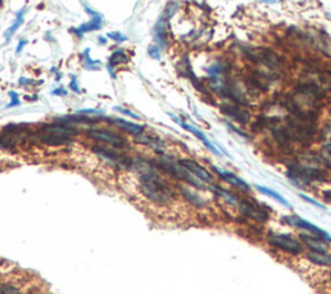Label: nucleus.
Returning a JSON list of instances; mask_svg holds the SVG:
<instances>
[{
  "instance_id": "40",
  "label": "nucleus",
  "mask_w": 331,
  "mask_h": 294,
  "mask_svg": "<svg viewBox=\"0 0 331 294\" xmlns=\"http://www.w3.org/2000/svg\"><path fill=\"white\" fill-rule=\"evenodd\" d=\"M329 281H330V284H331V271H330V274H329Z\"/></svg>"
},
{
  "instance_id": "38",
  "label": "nucleus",
  "mask_w": 331,
  "mask_h": 294,
  "mask_svg": "<svg viewBox=\"0 0 331 294\" xmlns=\"http://www.w3.org/2000/svg\"><path fill=\"white\" fill-rule=\"evenodd\" d=\"M324 197L326 200H329V201H331V191L324 192Z\"/></svg>"
},
{
  "instance_id": "34",
  "label": "nucleus",
  "mask_w": 331,
  "mask_h": 294,
  "mask_svg": "<svg viewBox=\"0 0 331 294\" xmlns=\"http://www.w3.org/2000/svg\"><path fill=\"white\" fill-rule=\"evenodd\" d=\"M70 88L73 89L74 92H76V93H79V92H80L79 86H78V84H76L75 76H73V79H71V82H70Z\"/></svg>"
},
{
  "instance_id": "9",
  "label": "nucleus",
  "mask_w": 331,
  "mask_h": 294,
  "mask_svg": "<svg viewBox=\"0 0 331 294\" xmlns=\"http://www.w3.org/2000/svg\"><path fill=\"white\" fill-rule=\"evenodd\" d=\"M300 240L301 242L307 246L308 249H311V251H318V253H328L330 245H329L328 240H325L322 237H318V236L313 235H307V233H300Z\"/></svg>"
},
{
  "instance_id": "14",
  "label": "nucleus",
  "mask_w": 331,
  "mask_h": 294,
  "mask_svg": "<svg viewBox=\"0 0 331 294\" xmlns=\"http://www.w3.org/2000/svg\"><path fill=\"white\" fill-rule=\"evenodd\" d=\"M221 112L228 116L229 118L234 119L237 122L246 123L250 119V114H248L246 110L241 109L239 106L237 105H224L221 106Z\"/></svg>"
},
{
  "instance_id": "3",
  "label": "nucleus",
  "mask_w": 331,
  "mask_h": 294,
  "mask_svg": "<svg viewBox=\"0 0 331 294\" xmlns=\"http://www.w3.org/2000/svg\"><path fill=\"white\" fill-rule=\"evenodd\" d=\"M269 245L278 250L285 251L287 254L299 255L303 253V245L298 238H295L290 233H278V232H269L268 233Z\"/></svg>"
},
{
  "instance_id": "11",
  "label": "nucleus",
  "mask_w": 331,
  "mask_h": 294,
  "mask_svg": "<svg viewBox=\"0 0 331 294\" xmlns=\"http://www.w3.org/2000/svg\"><path fill=\"white\" fill-rule=\"evenodd\" d=\"M212 169H214V171H215L222 180H225L226 183L232 184L233 187H237V188L243 189V191H250V185H248V183H246L245 180H242L241 178L234 175L233 172L226 171V170H221L220 167H218V166H212Z\"/></svg>"
},
{
  "instance_id": "18",
  "label": "nucleus",
  "mask_w": 331,
  "mask_h": 294,
  "mask_svg": "<svg viewBox=\"0 0 331 294\" xmlns=\"http://www.w3.org/2000/svg\"><path fill=\"white\" fill-rule=\"evenodd\" d=\"M38 140L42 142L43 144L47 146H65V144H69L71 142L70 138H65V136H58V135H52V134H42V135H38Z\"/></svg>"
},
{
  "instance_id": "12",
  "label": "nucleus",
  "mask_w": 331,
  "mask_h": 294,
  "mask_svg": "<svg viewBox=\"0 0 331 294\" xmlns=\"http://www.w3.org/2000/svg\"><path fill=\"white\" fill-rule=\"evenodd\" d=\"M180 163H181L186 170H189V171L192 172L196 178H198L199 180H203V182H212L211 174H210L205 167L198 165L196 161H192V159H182V161H180Z\"/></svg>"
},
{
  "instance_id": "4",
  "label": "nucleus",
  "mask_w": 331,
  "mask_h": 294,
  "mask_svg": "<svg viewBox=\"0 0 331 294\" xmlns=\"http://www.w3.org/2000/svg\"><path fill=\"white\" fill-rule=\"evenodd\" d=\"M283 220H285L288 225H292V227L300 228V229H304V231L309 232V235L318 236V237H322V238H325V240H328V241H331V236H329L328 232L324 231L322 228L317 227V225L313 224V223H311V221L300 218V217H298V215L285 217Z\"/></svg>"
},
{
  "instance_id": "24",
  "label": "nucleus",
  "mask_w": 331,
  "mask_h": 294,
  "mask_svg": "<svg viewBox=\"0 0 331 294\" xmlns=\"http://www.w3.org/2000/svg\"><path fill=\"white\" fill-rule=\"evenodd\" d=\"M181 192H182V196H184V197H185V199L188 200L190 204H193L194 206H198V208H202V206H205V204H206L205 200L201 199L197 193H193V192H190L186 188H181Z\"/></svg>"
},
{
  "instance_id": "31",
  "label": "nucleus",
  "mask_w": 331,
  "mask_h": 294,
  "mask_svg": "<svg viewBox=\"0 0 331 294\" xmlns=\"http://www.w3.org/2000/svg\"><path fill=\"white\" fill-rule=\"evenodd\" d=\"M114 109L118 110V112H120V113H123V114H126V116H128V117H132V118H135V119H140L139 114H135V113H132L129 109H124V108H122V106H114Z\"/></svg>"
},
{
  "instance_id": "33",
  "label": "nucleus",
  "mask_w": 331,
  "mask_h": 294,
  "mask_svg": "<svg viewBox=\"0 0 331 294\" xmlns=\"http://www.w3.org/2000/svg\"><path fill=\"white\" fill-rule=\"evenodd\" d=\"M324 139H325V144H328V146H331V125L328 126L326 129L324 130Z\"/></svg>"
},
{
  "instance_id": "27",
  "label": "nucleus",
  "mask_w": 331,
  "mask_h": 294,
  "mask_svg": "<svg viewBox=\"0 0 331 294\" xmlns=\"http://www.w3.org/2000/svg\"><path fill=\"white\" fill-rule=\"evenodd\" d=\"M8 95H9V97H10V100H12V101L8 104L7 108H14V106L20 105L21 101L18 100V95H17V92H14V91H9V92H8Z\"/></svg>"
},
{
  "instance_id": "10",
  "label": "nucleus",
  "mask_w": 331,
  "mask_h": 294,
  "mask_svg": "<svg viewBox=\"0 0 331 294\" xmlns=\"http://www.w3.org/2000/svg\"><path fill=\"white\" fill-rule=\"evenodd\" d=\"M168 116L171 117V118H172L176 123H179V125L181 126L182 129L188 130V131H190V133H192L193 135L197 136V138H198V139L201 140V142H202L206 147H207V149H210V150H211V152L214 153V154L220 155V152H219V150H218V148H216V147L214 146V144H212L211 142H210L209 138H207V136H206L205 134H203L202 131H201V130L196 129V127H194V126L186 125V123H184V122H182V121H180V119L177 118V117H176L175 114H171V113H168Z\"/></svg>"
},
{
  "instance_id": "22",
  "label": "nucleus",
  "mask_w": 331,
  "mask_h": 294,
  "mask_svg": "<svg viewBox=\"0 0 331 294\" xmlns=\"http://www.w3.org/2000/svg\"><path fill=\"white\" fill-rule=\"evenodd\" d=\"M136 142L141 143V144H146V146L153 147V148L156 149L158 153H162V152H161V149H159V147L165 146L162 140H159V139H157V138H153V136H149V135L136 136Z\"/></svg>"
},
{
  "instance_id": "32",
  "label": "nucleus",
  "mask_w": 331,
  "mask_h": 294,
  "mask_svg": "<svg viewBox=\"0 0 331 294\" xmlns=\"http://www.w3.org/2000/svg\"><path fill=\"white\" fill-rule=\"evenodd\" d=\"M79 114H93V116H101L104 114L103 110H97V109H80L78 110Z\"/></svg>"
},
{
  "instance_id": "20",
  "label": "nucleus",
  "mask_w": 331,
  "mask_h": 294,
  "mask_svg": "<svg viewBox=\"0 0 331 294\" xmlns=\"http://www.w3.org/2000/svg\"><path fill=\"white\" fill-rule=\"evenodd\" d=\"M210 189H211L214 193H216V195H219L220 197H222V199L225 200V202H228L229 205L239 206V202H241V201H239V200L237 199L234 195H233V193H230V192L220 188V187H218V185H211V187H210Z\"/></svg>"
},
{
  "instance_id": "39",
  "label": "nucleus",
  "mask_w": 331,
  "mask_h": 294,
  "mask_svg": "<svg viewBox=\"0 0 331 294\" xmlns=\"http://www.w3.org/2000/svg\"><path fill=\"white\" fill-rule=\"evenodd\" d=\"M99 42H100V43H101V44H105V42H106V40H105V38H104V37H100Z\"/></svg>"
},
{
  "instance_id": "5",
  "label": "nucleus",
  "mask_w": 331,
  "mask_h": 294,
  "mask_svg": "<svg viewBox=\"0 0 331 294\" xmlns=\"http://www.w3.org/2000/svg\"><path fill=\"white\" fill-rule=\"evenodd\" d=\"M88 136L95 140L104 142L106 144H109V146L115 147V148H124V147H127L126 140L123 139L122 136L111 133L109 130H90Z\"/></svg>"
},
{
  "instance_id": "1",
  "label": "nucleus",
  "mask_w": 331,
  "mask_h": 294,
  "mask_svg": "<svg viewBox=\"0 0 331 294\" xmlns=\"http://www.w3.org/2000/svg\"><path fill=\"white\" fill-rule=\"evenodd\" d=\"M140 188L146 199L157 205H167L175 197V192L154 170L140 175Z\"/></svg>"
},
{
  "instance_id": "29",
  "label": "nucleus",
  "mask_w": 331,
  "mask_h": 294,
  "mask_svg": "<svg viewBox=\"0 0 331 294\" xmlns=\"http://www.w3.org/2000/svg\"><path fill=\"white\" fill-rule=\"evenodd\" d=\"M148 53L150 55V57L156 60H161V48L158 46H150Z\"/></svg>"
},
{
  "instance_id": "7",
  "label": "nucleus",
  "mask_w": 331,
  "mask_h": 294,
  "mask_svg": "<svg viewBox=\"0 0 331 294\" xmlns=\"http://www.w3.org/2000/svg\"><path fill=\"white\" fill-rule=\"evenodd\" d=\"M92 150L95 153L101 157L104 161H106L108 163L113 166H126V165H131V162L129 159H127L126 157H123V155L118 154L116 152L111 150V149H106L103 148V147H93Z\"/></svg>"
},
{
  "instance_id": "37",
  "label": "nucleus",
  "mask_w": 331,
  "mask_h": 294,
  "mask_svg": "<svg viewBox=\"0 0 331 294\" xmlns=\"http://www.w3.org/2000/svg\"><path fill=\"white\" fill-rule=\"evenodd\" d=\"M108 70H109V73H110V75H111V78H114V79H115V74H114V72H113V67H111V65H109V64H108Z\"/></svg>"
},
{
  "instance_id": "21",
  "label": "nucleus",
  "mask_w": 331,
  "mask_h": 294,
  "mask_svg": "<svg viewBox=\"0 0 331 294\" xmlns=\"http://www.w3.org/2000/svg\"><path fill=\"white\" fill-rule=\"evenodd\" d=\"M256 189H258L260 193H263V195L269 196V197H272V199H275L276 201H278L279 204H282V205L286 206V208H291V205L288 204L287 200H286L285 197H282V196L279 195V193H277L276 191H273V189L267 188V187H263V185H256Z\"/></svg>"
},
{
  "instance_id": "36",
  "label": "nucleus",
  "mask_w": 331,
  "mask_h": 294,
  "mask_svg": "<svg viewBox=\"0 0 331 294\" xmlns=\"http://www.w3.org/2000/svg\"><path fill=\"white\" fill-rule=\"evenodd\" d=\"M26 44H27V40H25V39L20 40V43H18V46H17L16 53H20L21 51H22V48H23V47L26 46Z\"/></svg>"
},
{
  "instance_id": "41",
  "label": "nucleus",
  "mask_w": 331,
  "mask_h": 294,
  "mask_svg": "<svg viewBox=\"0 0 331 294\" xmlns=\"http://www.w3.org/2000/svg\"><path fill=\"white\" fill-rule=\"evenodd\" d=\"M23 294H30V293H23Z\"/></svg>"
},
{
  "instance_id": "26",
  "label": "nucleus",
  "mask_w": 331,
  "mask_h": 294,
  "mask_svg": "<svg viewBox=\"0 0 331 294\" xmlns=\"http://www.w3.org/2000/svg\"><path fill=\"white\" fill-rule=\"evenodd\" d=\"M18 289L13 285L0 284V294H17Z\"/></svg>"
},
{
  "instance_id": "35",
  "label": "nucleus",
  "mask_w": 331,
  "mask_h": 294,
  "mask_svg": "<svg viewBox=\"0 0 331 294\" xmlns=\"http://www.w3.org/2000/svg\"><path fill=\"white\" fill-rule=\"evenodd\" d=\"M52 95L65 96V95H67V91L63 88H57V89H55V91H52Z\"/></svg>"
},
{
  "instance_id": "8",
  "label": "nucleus",
  "mask_w": 331,
  "mask_h": 294,
  "mask_svg": "<svg viewBox=\"0 0 331 294\" xmlns=\"http://www.w3.org/2000/svg\"><path fill=\"white\" fill-rule=\"evenodd\" d=\"M22 131L23 130H21V126L9 125L4 127V135L0 136V147L7 149L16 147L17 142L21 139Z\"/></svg>"
},
{
  "instance_id": "6",
  "label": "nucleus",
  "mask_w": 331,
  "mask_h": 294,
  "mask_svg": "<svg viewBox=\"0 0 331 294\" xmlns=\"http://www.w3.org/2000/svg\"><path fill=\"white\" fill-rule=\"evenodd\" d=\"M239 212L250 219H254L259 223H265L269 219V213L264 210L263 208L250 201H241L239 202Z\"/></svg>"
},
{
  "instance_id": "16",
  "label": "nucleus",
  "mask_w": 331,
  "mask_h": 294,
  "mask_svg": "<svg viewBox=\"0 0 331 294\" xmlns=\"http://www.w3.org/2000/svg\"><path fill=\"white\" fill-rule=\"evenodd\" d=\"M101 26H103V16L96 13L95 16H92L90 22L83 23V25H80L78 29H74L73 31L74 33H76L78 37H83L86 33H90V31H93V30L101 29Z\"/></svg>"
},
{
  "instance_id": "25",
  "label": "nucleus",
  "mask_w": 331,
  "mask_h": 294,
  "mask_svg": "<svg viewBox=\"0 0 331 294\" xmlns=\"http://www.w3.org/2000/svg\"><path fill=\"white\" fill-rule=\"evenodd\" d=\"M127 61H128V56H127L126 53H124V51L116 50L115 52L111 53V56H110L109 65H111V67H115V65L127 63Z\"/></svg>"
},
{
  "instance_id": "17",
  "label": "nucleus",
  "mask_w": 331,
  "mask_h": 294,
  "mask_svg": "<svg viewBox=\"0 0 331 294\" xmlns=\"http://www.w3.org/2000/svg\"><path fill=\"white\" fill-rule=\"evenodd\" d=\"M311 263L322 267H331V253H318V251H309L305 255Z\"/></svg>"
},
{
  "instance_id": "13",
  "label": "nucleus",
  "mask_w": 331,
  "mask_h": 294,
  "mask_svg": "<svg viewBox=\"0 0 331 294\" xmlns=\"http://www.w3.org/2000/svg\"><path fill=\"white\" fill-rule=\"evenodd\" d=\"M43 133L52 134V135L65 136V138H70V136L76 135L78 131H76L75 129H73V127H70V126L61 125V123H52V125L44 126Z\"/></svg>"
},
{
  "instance_id": "19",
  "label": "nucleus",
  "mask_w": 331,
  "mask_h": 294,
  "mask_svg": "<svg viewBox=\"0 0 331 294\" xmlns=\"http://www.w3.org/2000/svg\"><path fill=\"white\" fill-rule=\"evenodd\" d=\"M111 122H113L115 126H118L119 129L126 130V131L133 134V135H140V134H143L144 131V126L136 125V123L129 122V121H126V119L123 118L111 119Z\"/></svg>"
},
{
  "instance_id": "30",
  "label": "nucleus",
  "mask_w": 331,
  "mask_h": 294,
  "mask_svg": "<svg viewBox=\"0 0 331 294\" xmlns=\"http://www.w3.org/2000/svg\"><path fill=\"white\" fill-rule=\"evenodd\" d=\"M299 197H300V199L304 200V201H307V202H309V204H312V205H315L316 208L324 209V210H325V209H326L324 205H322V204H320V202H317V201H316V200L311 199V197H308V196L303 195V193H299Z\"/></svg>"
},
{
  "instance_id": "15",
  "label": "nucleus",
  "mask_w": 331,
  "mask_h": 294,
  "mask_svg": "<svg viewBox=\"0 0 331 294\" xmlns=\"http://www.w3.org/2000/svg\"><path fill=\"white\" fill-rule=\"evenodd\" d=\"M167 26H168V17L163 14L154 27V35H156L157 42L163 48L167 46Z\"/></svg>"
},
{
  "instance_id": "23",
  "label": "nucleus",
  "mask_w": 331,
  "mask_h": 294,
  "mask_svg": "<svg viewBox=\"0 0 331 294\" xmlns=\"http://www.w3.org/2000/svg\"><path fill=\"white\" fill-rule=\"evenodd\" d=\"M23 13H25V9L20 10L18 13L16 14V21H14L12 25H10L9 27H8L7 30H5V33H4V37H5V39L9 40L10 38H12V35H13L14 33H16L17 30H18V27L22 25L23 22Z\"/></svg>"
},
{
  "instance_id": "2",
  "label": "nucleus",
  "mask_w": 331,
  "mask_h": 294,
  "mask_svg": "<svg viewBox=\"0 0 331 294\" xmlns=\"http://www.w3.org/2000/svg\"><path fill=\"white\" fill-rule=\"evenodd\" d=\"M157 166H158L161 170H163V171H166L167 174H169L171 176H173V178L181 179V180L186 182L188 184L193 185L194 188L197 189L206 188L198 178H196L192 172L189 171V170H186L180 162H176L175 159L168 157V155H165V157H162V158L159 159V161L157 162Z\"/></svg>"
},
{
  "instance_id": "28",
  "label": "nucleus",
  "mask_w": 331,
  "mask_h": 294,
  "mask_svg": "<svg viewBox=\"0 0 331 294\" xmlns=\"http://www.w3.org/2000/svg\"><path fill=\"white\" fill-rule=\"evenodd\" d=\"M108 38H110V39L115 40V42H120V43H123V42H126V40H127L126 35H123V34L119 33V31H114V33H108Z\"/></svg>"
}]
</instances>
